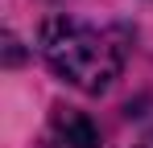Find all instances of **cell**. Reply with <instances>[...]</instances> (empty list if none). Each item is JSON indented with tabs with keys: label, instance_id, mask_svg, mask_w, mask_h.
Segmentation results:
<instances>
[{
	"label": "cell",
	"instance_id": "1",
	"mask_svg": "<svg viewBox=\"0 0 153 148\" xmlns=\"http://www.w3.org/2000/svg\"><path fill=\"white\" fill-rule=\"evenodd\" d=\"M37 49L58 78L87 95L108 91L124 66V37L116 29H100L75 17H50L37 33Z\"/></svg>",
	"mask_w": 153,
	"mask_h": 148
},
{
	"label": "cell",
	"instance_id": "2",
	"mask_svg": "<svg viewBox=\"0 0 153 148\" xmlns=\"http://www.w3.org/2000/svg\"><path fill=\"white\" fill-rule=\"evenodd\" d=\"M29 148H100V132L75 107H54Z\"/></svg>",
	"mask_w": 153,
	"mask_h": 148
}]
</instances>
